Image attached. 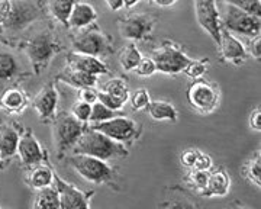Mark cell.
I'll use <instances>...</instances> for the list:
<instances>
[{"mask_svg":"<svg viewBox=\"0 0 261 209\" xmlns=\"http://www.w3.org/2000/svg\"><path fill=\"white\" fill-rule=\"evenodd\" d=\"M157 6L160 8H170V6H173L177 0H152Z\"/></svg>","mask_w":261,"mask_h":209,"instance_id":"obj_46","label":"cell"},{"mask_svg":"<svg viewBox=\"0 0 261 209\" xmlns=\"http://www.w3.org/2000/svg\"><path fill=\"white\" fill-rule=\"evenodd\" d=\"M141 0H123V8H134L135 5H138Z\"/></svg>","mask_w":261,"mask_h":209,"instance_id":"obj_47","label":"cell"},{"mask_svg":"<svg viewBox=\"0 0 261 209\" xmlns=\"http://www.w3.org/2000/svg\"><path fill=\"white\" fill-rule=\"evenodd\" d=\"M20 131L13 125L2 126L0 129V159L3 163L12 159L18 152Z\"/></svg>","mask_w":261,"mask_h":209,"instance_id":"obj_20","label":"cell"},{"mask_svg":"<svg viewBox=\"0 0 261 209\" xmlns=\"http://www.w3.org/2000/svg\"><path fill=\"white\" fill-rule=\"evenodd\" d=\"M97 100L102 102L103 104H106L108 108L113 109V111H116V112L122 111V108L126 103V100H123L121 97H116V96L113 95H109V93H106V92H103V90L102 92H99Z\"/></svg>","mask_w":261,"mask_h":209,"instance_id":"obj_36","label":"cell"},{"mask_svg":"<svg viewBox=\"0 0 261 209\" xmlns=\"http://www.w3.org/2000/svg\"><path fill=\"white\" fill-rule=\"evenodd\" d=\"M248 122H250V128H251L252 131L260 133L261 131V108L260 106H255V108L252 109L251 114H250V119H248Z\"/></svg>","mask_w":261,"mask_h":209,"instance_id":"obj_41","label":"cell"},{"mask_svg":"<svg viewBox=\"0 0 261 209\" xmlns=\"http://www.w3.org/2000/svg\"><path fill=\"white\" fill-rule=\"evenodd\" d=\"M67 64L73 70H79V71H84L89 74H94V76H102V74H108L109 70L106 64L103 63L99 57H93V56H87V54H79V53H73L67 57Z\"/></svg>","mask_w":261,"mask_h":209,"instance_id":"obj_18","label":"cell"},{"mask_svg":"<svg viewBox=\"0 0 261 209\" xmlns=\"http://www.w3.org/2000/svg\"><path fill=\"white\" fill-rule=\"evenodd\" d=\"M214 167V160L209 154L206 152H199L197 159H196L195 166H193V170H203V171H211ZM192 170V169H190Z\"/></svg>","mask_w":261,"mask_h":209,"instance_id":"obj_40","label":"cell"},{"mask_svg":"<svg viewBox=\"0 0 261 209\" xmlns=\"http://www.w3.org/2000/svg\"><path fill=\"white\" fill-rule=\"evenodd\" d=\"M10 9V0H0V25H3Z\"/></svg>","mask_w":261,"mask_h":209,"instance_id":"obj_44","label":"cell"},{"mask_svg":"<svg viewBox=\"0 0 261 209\" xmlns=\"http://www.w3.org/2000/svg\"><path fill=\"white\" fill-rule=\"evenodd\" d=\"M151 58L154 60L157 71L164 74H178L183 71L190 57L176 44L166 41L160 48H157Z\"/></svg>","mask_w":261,"mask_h":209,"instance_id":"obj_7","label":"cell"},{"mask_svg":"<svg viewBox=\"0 0 261 209\" xmlns=\"http://www.w3.org/2000/svg\"><path fill=\"white\" fill-rule=\"evenodd\" d=\"M106 2V5L109 6V9L111 10H121L123 8V0H105Z\"/></svg>","mask_w":261,"mask_h":209,"instance_id":"obj_45","label":"cell"},{"mask_svg":"<svg viewBox=\"0 0 261 209\" xmlns=\"http://www.w3.org/2000/svg\"><path fill=\"white\" fill-rule=\"evenodd\" d=\"M245 177L255 188L261 186V152L257 150L255 155L245 166Z\"/></svg>","mask_w":261,"mask_h":209,"instance_id":"obj_29","label":"cell"},{"mask_svg":"<svg viewBox=\"0 0 261 209\" xmlns=\"http://www.w3.org/2000/svg\"><path fill=\"white\" fill-rule=\"evenodd\" d=\"M247 53L251 56L252 58H255V60H260L261 57V37L260 35H257V37H254L250 41V44H248V48H247Z\"/></svg>","mask_w":261,"mask_h":209,"instance_id":"obj_42","label":"cell"},{"mask_svg":"<svg viewBox=\"0 0 261 209\" xmlns=\"http://www.w3.org/2000/svg\"><path fill=\"white\" fill-rule=\"evenodd\" d=\"M73 154H87L92 157L102 159L105 162H111L128 155V148L125 144L113 141L112 138L105 134L96 131L90 126L84 128L82 137L73 147Z\"/></svg>","mask_w":261,"mask_h":209,"instance_id":"obj_1","label":"cell"},{"mask_svg":"<svg viewBox=\"0 0 261 209\" xmlns=\"http://www.w3.org/2000/svg\"><path fill=\"white\" fill-rule=\"evenodd\" d=\"M25 181L31 189L38 190L47 188L54 181V171L47 163H39V164L29 167Z\"/></svg>","mask_w":261,"mask_h":209,"instance_id":"obj_21","label":"cell"},{"mask_svg":"<svg viewBox=\"0 0 261 209\" xmlns=\"http://www.w3.org/2000/svg\"><path fill=\"white\" fill-rule=\"evenodd\" d=\"M118 112L113 111L111 108H108L106 104H103L102 102H94L92 104V112H90V118H89V122L90 124H97V122H103V121H108L113 116H116Z\"/></svg>","mask_w":261,"mask_h":209,"instance_id":"obj_31","label":"cell"},{"mask_svg":"<svg viewBox=\"0 0 261 209\" xmlns=\"http://www.w3.org/2000/svg\"><path fill=\"white\" fill-rule=\"evenodd\" d=\"M0 108H2V102H0Z\"/></svg>","mask_w":261,"mask_h":209,"instance_id":"obj_50","label":"cell"},{"mask_svg":"<svg viewBox=\"0 0 261 209\" xmlns=\"http://www.w3.org/2000/svg\"><path fill=\"white\" fill-rule=\"evenodd\" d=\"M225 3L232 5L254 16H261V0H225Z\"/></svg>","mask_w":261,"mask_h":209,"instance_id":"obj_34","label":"cell"},{"mask_svg":"<svg viewBox=\"0 0 261 209\" xmlns=\"http://www.w3.org/2000/svg\"><path fill=\"white\" fill-rule=\"evenodd\" d=\"M0 102H2V108H5L6 111L13 112V114H19L22 112L27 104H28V96L23 90L16 89V87H12L8 89L2 97H0Z\"/></svg>","mask_w":261,"mask_h":209,"instance_id":"obj_23","label":"cell"},{"mask_svg":"<svg viewBox=\"0 0 261 209\" xmlns=\"http://www.w3.org/2000/svg\"><path fill=\"white\" fill-rule=\"evenodd\" d=\"M75 0H49L48 2V10L60 23L68 28V18L73 10Z\"/></svg>","mask_w":261,"mask_h":209,"instance_id":"obj_27","label":"cell"},{"mask_svg":"<svg viewBox=\"0 0 261 209\" xmlns=\"http://www.w3.org/2000/svg\"><path fill=\"white\" fill-rule=\"evenodd\" d=\"M25 51L34 71L37 74H41L53 61V58L61 51V47L56 37L53 35V32L41 31L29 39Z\"/></svg>","mask_w":261,"mask_h":209,"instance_id":"obj_3","label":"cell"},{"mask_svg":"<svg viewBox=\"0 0 261 209\" xmlns=\"http://www.w3.org/2000/svg\"><path fill=\"white\" fill-rule=\"evenodd\" d=\"M134 71L141 77H149L157 71V67H155V63L151 57H142L138 63V66L134 68Z\"/></svg>","mask_w":261,"mask_h":209,"instance_id":"obj_38","label":"cell"},{"mask_svg":"<svg viewBox=\"0 0 261 209\" xmlns=\"http://www.w3.org/2000/svg\"><path fill=\"white\" fill-rule=\"evenodd\" d=\"M57 104H58V90L54 82H49L44 86L31 102V106L39 115L41 122L54 121Z\"/></svg>","mask_w":261,"mask_h":209,"instance_id":"obj_14","label":"cell"},{"mask_svg":"<svg viewBox=\"0 0 261 209\" xmlns=\"http://www.w3.org/2000/svg\"><path fill=\"white\" fill-rule=\"evenodd\" d=\"M86 124L75 119L71 114H61L54 118L53 135L54 144L60 155L64 152L71 151L79 138L82 137Z\"/></svg>","mask_w":261,"mask_h":209,"instance_id":"obj_4","label":"cell"},{"mask_svg":"<svg viewBox=\"0 0 261 209\" xmlns=\"http://www.w3.org/2000/svg\"><path fill=\"white\" fill-rule=\"evenodd\" d=\"M196 20L200 28L214 39L218 45L221 39V12L218 9L216 0H195Z\"/></svg>","mask_w":261,"mask_h":209,"instance_id":"obj_11","label":"cell"},{"mask_svg":"<svg viewBox=\"0 0 261 209\" xmlns=\"http://www.w3.org/2000/svg\"><path fill=\"white\" fill-rule=\"evenodd\" d=\"M149 116L154 121H167V122H177L178 114L177 109L170 103V102H164V100H151L147 106Z\"/></svg>","mask_w":261,"mask_h":209,"instance_id":"obj_24","label":"cell"},{"mask_svg":"<svg viewBox=\"0 0 261 209\" xmlns=\"http://www.w3.org/2000/svg\"><path fill=\"white\" fill-rule=\"evenodd\" d=\"M2 164H3V160L0 159V169H2Z\"/></svg>","mask_w":261,"mask_h":209,"instance_id":"obj_48","label":"cell"},{"mask_svg":"<svg viewBox=\"0 0 261 209\" xmlns=\"http://www.w3.org/2000/svg\"><path fill=\"white\" fill-rule=\"evenodd\" d=\"M155 27V19L145 13H132L121 20L119 29L123 38L142 41L148 38Z\"/></svg>","mask_w":261,"mask_h":209,"instance_id":"obj_13","label":"cell"},{"mask_svg":"<svg viewBox=\"0 0 261 209\" xmlns=\"http://www.w3.org/2000/svg\"><path fill=\"white\" fill-rule=\"evenodd\" d=\"M90 112H92V104L84 102V100H77L73 108H71V115L75 119H79L83 124H89V118H90Z\"/></svg>","mask_w":261,"mask_h":209,"instance_id":"obj_35","label":"cell"},{"mask_svg":"<svg viewBox=\"0 0 261 209\" xmlns=\"http://www.w3.org/2000/svg\"><path fill=\"white\" fill-rule=\"evenodd\" d=\"M218 47H219L221 56L225 61L237 64V66L245 63V60L248 57L245 45L228 29H221V39H219Z\"/></svg>","mask_w":261,"mask_h":209,"instance_id":"obj_16","label":"cell"},{"mask_svg":"<svg viewBox=\"0 0 261 209\" xmlns=\"http://www.w3.org/2000/svg\"><path fill=\"white\" fill-rule=\"evenodd\" d=\"M128 100H129L130 108L134 111H142V109H145L148 106V103L151 102V97H149L148 90L141 87V89H137L132 93H129Z\"/></svg>","mask_w":261,"mask_h":209,"instance_id":"obj_33","label":"cell"},{"mask_svg":"<svg viewBox=\"0 0 261 209\" xmlns=\"http://www.w3.org/2000/svg\"><path fill=\"white\" fill-rule=\"evenodd\" d=\"M207 174H209V171H203V170H190L189 173V176H187V181H189V185L190 186H193L197 190V193L200 192V190L205 188L206 180H207Z\"/></svg>","mask_w":261,"mask_h":209,"instance_id":"obj_37","label":"cell"},{"mask_svg":"<svg viewBox=\"0 0 261 209\" xmlns=\"http://www.w3.org/2000/svg\"><path fill=\"white\" fill-rule=\"evenodd\" d=\"M187 100L190 106L200 114H211L219 104V92L212 83L196 79L187 89Z\"/></svg>","mask_w":261,"mask_h":209,"instance_id":"obj_9","label":"cell"},{"mask_svg":"<svg viewBox=\"0 0 261 209\" xmlns=\"http://www.w3.org/2000/svg\"><path fill=\"white\" fill-rule=\"evenodd\" d=\"M141 58H142L141 51L135 44L130 42L122 49L121 56H119V63L125 71H134V68L138 66V63L141 61Z\"/></svg>","mask_w":261,"mask_h":209,"instance_id":"obj_28","label":"cell"},{"mask_svg":"<svg viewBox=\"0 0 261 209\" xmlns=\"http://www.w3.org/2000/svg\"><path fill=\"white\" fill-rule=\"evenodd\" d=\"M22 68L18 57L9 51H0V82L6 83L20 74Z\"/></svg>","mask_w":261,"mask_h":209,"instance_id":"obj_25","label":"cell"},{"mask_svg":"<svg viewBox=\"0 0 261 209\" xmlns=\"http://www.w3.org/2000/svg\"><path fill=\"white\" fill-rule=\"evenodd\" d=\"M97 95H99V92L94 87L80 89V99L84 100V102H87V103L93 104L94 102H97Z\"/></svg>","mask_w":261,"mask_h":209,"instance_id":"obj_43","label":"cell"},{"mask_svg":"<svg viewBox=\"0 0 261 209\" xmlns=\"http://www.w3.org/2000/svg\"><path fill=\"white\" fill-rule=\"evenodd\" d=\"M16 154H19V159L25 167H32L39 163H47L48 159L45 150L42 148L37 137L31 131H25L23 134H20Z\"/></svg>","mask_w":261,"mask_h":209,"instance_id":"obj_15","label":"cell"},{"mask_svg":"<svg viewBox=\"0 0 261 209\" xmlns=\"http://www.w3.org/2000/svg\"><path fill=\"white\" fill-rule=\"evenodd\" d=\"M96 19H97V13L90 3L75 2L68 18V27L74 29H83L94 23Z\"/></svg>","mask_w":261,"mask_h":209,"instance_id":"obj_19","label":"cell"},{"mask_svg":"<svg viewBox=\"0 0 261 209\" xmlns=\"http://www.w3.org/2000/svg\"><path fill=\"white\" fill-rule=\"evenodd\" d=\"M32 206L38 209L60 208V196H58V190L56 189V186L49 185L47 188L38 189V193Z\"/></svg>","mask_w":261,"mask_h":209,"instance_id":"obj_26","label":"cell"},{"mask_svg":"<svg viewBox=\"0 0 261 209\" xmlns=\"http://www.w3.org/2000/svg\"><path fill=\"white\" fill-rule=\"evenodd\" d=\"M73 49L79 54H87L93 57H102L111 53V44L108 37L93 23L83 28V31L73 39Z\"/></svg>","mask_w":261,"mask_h":209,"instance_id":"obj_8","label":"cell"},{"mask_svg":"<svg viewBox=\"0 0 261 209\" xmlns=\"http://www.w3.org/2000/svg\"><path fill=\"white\" fill-rule=\"evenodd\" d=\"M53 185L58 190L60 196V208L61 209H75V208H90V198L93 196V192H83L75 188L73 183L65 181L63 177L54 173Z\"/></svg>","mask_w":261,"mask_h":209,"instance_id":"obj_12","label":"cell"},{"mask_svg":"<svg viewBox=\"0 0 261 209\" xmlns=\"http://www.w3.org/2000/svg\"><path fill=\"white\" fill-rule=\"evenodd\" d=\"M57 79L64 82L67 85L73 86L79 90L84 89V87H96V85H97V76L84 73V71H79V70H73L70 67L65 68Z\"/></svg>","mask_w":261,"mask_h":209,"instance_id":"obj_22","label":"cell"},{"mask_svg":"<svg viewBox=\"0 0 261 209\" xmlns=\"http://www.w3.org/2000/svg\"><path fill=\"white\" fill-rule=\"evenodd\" d=\"M199 152H200V150H197V148H187V150H185V151L180 154V163H181V166L185 169H189V170L193 169Z\"/></svg>","mask_w":261,"mask_h":209,"instance_id":"obj_39","label":"cell"},{"mask_svg":"<svg viewBox=\"0 0 261 209\" xmlns=\"http://www.w3.org/2000/svg\"><path fill=\"white\" fill-rule=\"evenodd\" d=\"M207 67H209V61L207 60H189V63L186 67L183 68L185 74L190 79H200V77L205 76V73L207 71Z\"/></svg>","mask_w":261,"mask_h":209,"instance_id":"obj_32","label":"cell"},{"mask_svg":"<svg viewBox=\"0 0 261 209\" xmlns=\"http://www.w3.org/2000/svg\"><path fill=\"white\" fill-rule=\"evenodd\" d=\"M39 8L28 0H10L9 13L3 22V28L10 32H19L34 23L39 18Z\"/></svg>","mask_w":261,"mask_h":209,"instance_id":"obj_10","label":"cell"},{"mask_svg":"<svg viewBox=\"0 0 261 209\" xmlns=\"http://www.w3.org/2000/svg\"><path fill=\"white\" fill-rule=\"evenodd\" d=\"M70 166L84 180L94 185H112L116 171L108 162L87 154H73L67 159Z\"/></svg>","mask_w":261,"mask_h":209,"instance_id":"obj_2","label":"cell"},{"mask_svg":"<svg viewBox=\"0 0 261 209\" xmlns=\"http://www.w3.org/2000/svg\"><path fill=\"white\" fill-rule=\"evenodd\" d=\"M145 2H152V0H145Z\"/></svg>","mask_w":261,"mask_h":209,"instance_id":"obj_49","label":"cell"},{"mask_svg":"<svg viewBox=\"0 0 261 209\" xmlns=\"http://www.w3.org/2000/svg\"><path fill=\"white\" fill-rule=\"evenodd\" d=\"M102 90L106 92V93H109V95L121 97V99L126 100V102L129 99V87H128L126 82L123 79H112V80H109L106 85L103 86Z\"/></svg>","mask_w":261,"mask_h":209,"instance_id":"obj_30","label":"cell"},{"mask_svg":"<svg viewBox=\"0 0 261 209\" xmlns=\"http://www.w3.org/2000/svg\"><path fill=\"white\" fill-rule=\"evenodd\" d=\"M231 189V177L224 167L209 171L203 189L199 192L203 198H224Z\"/></svg>","mask_w":261,"mask_h":209,"instance_id":"obj_17","label":"cell"},{"mask_svg":"<svg viewBox=\"0 0 261 209\" xmlns=\"http://www.w3.org/2000/svg\"><path fill=\"white\" fill-rule=\"evenodd\" d=\"M89 126L121 144H132L134 141H137L142 131L138 122H135L134 119L126 118V116H119V115L103 122L90 124Z\"/></svg>","mask_w":261,"mask_h":209,"instance_id":"obj_6","label":"cell"},{"mask_svg":"<svg viewBox=\"0 0 261 209\" xmlns=\"http://www.w3.org/2000/svg\"><path fill=\"white\" fill-rule=\"evenodd\" d=\"M221 25L233 35L237 34L248 38H254L261 32L260 16L250 15L228 3H225L224 15H221Z\"/></svg>","mask_w":261,"mask_h":209,"instance_id":"obj_5","label":"cell"}]
</instances>
